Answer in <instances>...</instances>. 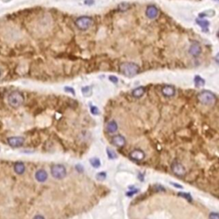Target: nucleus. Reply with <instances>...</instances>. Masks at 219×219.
Returning <instances> with one entry per match:
<instances>
[{
    "label": "nucleus",
    "instance_id": "f257e3e1",
    "mask_svg": "<svg viewBox=\"0 0 219 219\" xmlns=\"http://www.w3.org/2000/svg\"><path fill=\"white\" fill-rule=\"evenodd\" d=\"M119 70L123 76L127 77H134L140 72V66L134 63L125 62V63H122L120 64Z\"/></svg>",
    "mask_w": 219,
    "mask_h": 219
},
{
    "label": "nucleus",
    "instance_id": "f03ea898",
    "mask_svg": "<svg viewBox=\"0 0 219 219\" xmlns=\"http://www.w3.org/2000/svg\"><path fill=\"white\" fill-rule=\"evenodd\" d=\"M197 98L200 104L206 106L214 105L217 102L216 95L212 92L208 90L201 91L200 93L197 95Z\"/></svg>",
    "mask_w": 219,
    "mask_h": 219
},
{
    "label": "nucleus",
    "instance_id": "7ed1b4c3",
    "mask_svg": "<svg viewBox=\"0 0 219 219\" xmlns=\"http://www.w3.org/2000/svg\"><path fill=\"white\" fill-rule=\"evenodd\" d=\"M25 101L24 95L20 91H13L8 96V103L10 106L14 109H17L23 105Z\"/></svg>",
    "mask_w": 219,
    "mask_h": 219
},
{
    "label": "nucleus",
    "instance_id": "20e7f679",
    "mask_svg": "<svg viewBox=\"0 0 219 219\" xmlns=\"http://www.w3.org/2000/svg\"><path fill=\"white\" fill-rule=\"evenodd\" d=\"M51 173L55 179L62 180L66 176L67 170L63 164H53L52 166L51 167Z\"/></svg>",
    "mask_w": 219,
    "mask_h": 219
},
{
    "label": "nucleus",
    "instance_id": "39448f33",
    "mask_svg": "<svg viewBox=\"0 0 219 219\" xmlns=\"http://www.w3.org/2000/svg\"><path fill=\"white\" fill-rule=\"evenodd\" d=\"M76 26L80 30L86 31L93 24V20L90 16H81L76 20Z\"/></svg>",
    "mask_w": 219,
    "mask_h": 219
},
{
    "label": "nucleus",
    "instance_id": "423d86ee",
    "mask_svg": "<svg viewBox=\"0 0 219 219\" xmlns=\"http://www.w3.org/2000/svg\"><path fill=\"white\" fill-rule=\"evenodd\" d=\"M171 170L176 176H183L186 175V169L183 164L179 161H174L171 164Z\"/></svg>",
    "mask_w": 219,
    "mask_h": 219
},
{
    "label": "nucleus",
    "instance_id": "0eeeda50",
    "mask_svg": "<svg viewBox=\"0 0 219 219\" xmlns=\"http://www.w3.org/2000/svg\"><path fill=\"white\" fill-rule=\"evenodd\" d=\"M25 142V139L22 136H12L8 138L7 143L10 147L13 148H18L23 147Z\"/></svg>",
    "mask_w": 219,
    "mask_h": 219
},
{
    "label": "nucleus",
    "instance_id": "6e6552de",
    "mask_svg": "<svg viewBox=\"0 0 219 219\" xmlns=\"http://www.w3.org/2000/svg\"><path fill=\"white\" fill-rule=\"evenodd\" d=\"M201 52H202V48H201L200 43H198L197 41H193L189 47V55H191L193 57H198L201 54Z\"/></svg>",
    "mask_w": 219,
    "mask_h": 219
},
{
    "label": "nucleus",
    "instance_id": "1a4fd4ad",
    "mask_svg": "<svg viewBox=\"0 0 219 219\" xmlns=\"http://www.w3.org/2000/svg\"><path fill=\"white\" fill-rule=\"evenodd\" d=\"M145 157H146L145 152L140 149H134L129 153V158L134 161H137V162L142 161L145 159Z\"/></svg>",
    "mask_w": 219,
    "mask_h": 219
},
{
    "label": "nucleus",
    "instance_id": "9d476101",
    "mask_svg": "<svg viewBox=\"0 0 219 219\" xmlns=\"http://www.w3.org/2000/svg\"><path fill=\"white\" fill-rule=\"evenodd\" d=\"M146 15L149 19H156L159 15V10L154 5H149L146 9Z\"/></svg>",
    "mask_w": 219,
    "mask_h": 219
},
{
    "label": "nucleus",
    "instance_id": "9b49d317",
    "mask_svg": "<svg viewBox=\"0 0 219 219\" xmlns=\"http://www.w3.org/2000/svg\"><path fill=\"white\" fill-rule=\"evenodd\" d=\"M111 142L115 147L121 148L123 147L126 145V139H125L124 136L121 135V134H117V135H114L112 137Z\"/></svg>",
    "mask_w": 219,
    "mask_h": 219
},
{
    "label": "nucleus",
    "instance_id": "f8f14e48",
    "mask_svg": "<svg viewBox=\"0 0 219 219\" xmlns=\"http://www.w3.org/2000/svg\"><path fill=\"white\" fill-rule=\"evenodd\" d=\"M161 93L162 94L166 97V98H171V97H174L176 94V88L173 86H170V85H165L162 87L161 89Z\"/></svg>",
    "mask_w": 219,
    "mask_h": 219
},
{
    "label": "nucleus",
    "instance_id": "ddd939ff",
    "mask_svg": "<svg viewBox=\"0 0 219 219\" xmlns=\"http://www.w3.org/2000/svg\"><path fill=\"white\" fill-rule=\"evenodd\" d=\"M48 178V174L45 170H39L35 172V179L39 182H45Z\"/></svg>",
    "mask_w": 219,
    "mask_h": 219
},
{
    "label": "nucleus",
    "instance_id": "4468645a",
    "mask_svg": "<svg viewBox=\"0 0 219 219\" xmlns=\"http://www.w3.org/2000/svg\"><path fill=\"white\" fill-rule=\"evenodd\" d=\"M117 129H118V125H117V122L114 121V120L109 121L106 125V130L109 134L116 133L117 131Z\"/></svg>",
    "mask_w": 219,
    "mask_h": 219
},
{
    "label": "nucleus",
    "instance_id": "2eb2a0df",
    "mask_svg": "<svg viewBox=\"0 0 219 219\" xmlns=\"http://www.w3.org/2000/svg\"><path fill=\"white\" fill-rule=\"evenodd\" d=\"M145 93H146V88L144 87H136L132 91V96L135 98H140L145 94Z\"/></svg>",
    "mask_w": 219,
    "mask_h": 219
},
{
    "label": "nucleus",
    "instance_id": "dca6fc26",
    "mask_svg": "<svg viewBox=\"0 0 219 219\" xmlns=\"http://www.w3.org/2000/svg\"><path fill=\"white\" fill-rule=\"evenodd\" d=\"M25 165L23 162H17L15 163V165H14V171L17 175H23L25 172Z\"/></svg>",
    "mask_w": 219,
    "mask_h": 219
},
{
    "label": "nucleus",
    "instance_id": "f3484780",
    "mask_svg": "<svg viewBox=\"0 0 219 219\" xmlns=\"http://www.w3.org/2000/svg\"><path fill=\"white\" fill-rule=\"evenodd\" d=\"M196 23L203 29L204 32H207L208 27L210 26V23L205 19H196Z\"/></svg>",
    "mask_w": 219,
    "mask_h": 219
},
{
    "label": "nucleus",
    "instance_id": "a211bd4d",
    "mask_svg": "<svg viewBox=\"0 0 219 219\" xmlns=\"http://www.w3.org/2000/svg\"><path fill=\"white\" fill-rule=\"evenodd\" d=\"M193 81H194V84H195V87H204L205 84V81L200 76H195Z\"/></svg>",
    "mask_w": 219,
    "mask_h": 219
},
{
    "label": "nucleus",
    "instance_id": "6ab92c4d",
    "mask_svg": "<svg viewBox=\"0 0 219 219\" xmlns=\"http://www.w3.org/2000/svg\"><path fill=\"white\" fill-rule=\"evenodd\" d=\"M89 161H90L91 165L93 167V168H95V169H98V168H99L100 165H101V162H100V160H99L98 158H93V159H91Z\"/></svg>",
    "mask_w": 219,
    "mask_h": 219
},
{
    "label": "nucleus",
    "instance_id": "aec40b11",
    "mask_svg": "<svg viewBox=\"0 0 219 219\" xmlns=\"http://www.w3.org/2000/svg\"><path fill=\"white\" fill-rule=\"evenodd\" d=\"M106 153H107V156H108V158L109 159H115L117 158V153L113 150H111L109 147L106 148Z\"/></svg>",
    "mask_w": 219,
    "mask_h": 219
},
{
    "label": "nucleus",
    "instance_id": "412c9836",
    "mask_svg": "<svg viewBox=\"0 0 219 219\" xmlns=\"http://www.w3.org/2000/svg\"><path fill=\"white\" fill-rule=\"evenodd\" d=\"M130 8V4L129 3H121L118 5V10L120 11H126Z\"/></svg>",
    "mask_w": 219,
    "mask_h": 219
},
{
    "label": "nucleus",
    "instance_id": "4be33fe9",
    "mask_svg": "<svg viewBox=\"0 0 219 219\" xmlns=\"http://www.w3.org/2000/svg\"><path fill=\"white\" fill-rule=\"evenodd\" d=\"M81 92H82V94H83L85 97H90L91 94H92V89H91L90 87H82Z\"/></svg>",
    "mask_w": 219,
    "mask_h": 219
},
{
    "label": "nucleus",
    "instance_id": "5701e85b",
    "mask_svg": "<svg viewBox=\"0 0 219 219\" xmlns=\"http://www.w3.org/2000/svg\"><path fill=\"white\" fill-rule=\"evenodd\" d=\"M178 196H181L182 197V198H184V199H186V200L189 201V202H192V201H193V198H192V196H191L189 193H178Z\"/></svg>",
    "mask_w": 219,
    "mask_h": 219
},
{
    "label": "nucleus",
    "instance_id": "b1692460",
    "mask_svg": "<svg viewBox=\"0 0 219 219\" xmlns=\"http://www.w3.org/2000/svg\"><path fill=\"white\" fill-rule=\"evenodd\" d=\"M106 176H107V175H106V173L105 172V171L99 172V173H98L97 176H96L97 179H98V180H100V181H104V180L106 178Z\"/></svg>",
    "mask_w": 219,
    "mask_h": 219
},
{
    "label": "nucleus",
    "instance_id": "393cba45",
    "mask_svg": "<svg viewBox=\"0 0 219 219\" xmlns=\"http://www.w3.org/2000/svg\"><path fill=\"white\" fill-rule=\"evenodd\" d=\"M91 113L93 114V115H94V116L98 115V114H99V110H98V107H96V106H92V107H91Z\"/></svg>",
    "mask_w": 219,
    "mask_h": 219
},
{
    "label": "nucleus",
    "instance_id": "a878e982",
    "mask_svg": "<svg viewBox=\"0 0 219 219\" xmlns=\"http://www.w3.org/2000/svg\"><path fill=\"white\" fill-rule=\"evenodd\" d=\"M209 219H219V213H217V212H211L209 214Z\"/></svg>",
    "mask_w": 219,
    "mask_h": 219
},
{
    "label": "nucleus",
    "instance_id": "bb28decb",
    "mask_svg": "<svg viewBox=\"0 0 219 219\" xmlns=\"http://www.w3.org/2000/svg\"><path fill=\"white\" fill-rule=\"evenodd\" d=\"M64 90L66 91V92H68V93H72V94L76 95V92H75V90H74V88L73 87H64Z\"/></svg>",
    "mask_w": 219,
    "mask_h": 219
},
{
    "label": "nucleus",
    "instance_id": "cd10ccee",
    "mask_svg": "<svg viewBox=\"0 0 219 219\" xmlns=\"http://www.w3.org/2000/svg\"><path fill=\"white\" fill-rule=\"evenodd\" d=\"M109 80L111 81V82H113V83L117 84V82H118V78H117V76H110L109 77Z\"/></svg>",
    "mask_w": 219,
    "mask_h": 219
},
{
    "label": "nucleus",
    "instance_id": "c85d7f7f",
    "mask_svg": "<svg viewBox=\"0 0 219 219\" xmlns=\"http://www.w3.org/2000/svg\"><path fill=\"white\" fill-rule=\"evenodd\" d=\"M76 170H78V171H80V172H82V171L84 170L83 166H82L81 164H76Z\"/></svg>",
    "mask_w": 219,
    "mask_h": 219
},
{
    "label": "nucleus",
    "instance_id": "c756f323",
    "mask_svg": "<svg viewBox=\"0 0 219 219\" xmlns=\"http://www.w3.org/2000/svg\"><path fill=\"white\" fill-rule=\"evenodd\" d=\"M84 3L87 5H93V4H94V0H85Z\"/></svg>",
    "mask_w": 219,
    "mask_h": 219
},
{
    "label": "nucleus",
    "instance_id": "7c9ffc66",
    "mask_svg": "<svg viewBox=\"0 0 219 219\" xmlns=\"http://www.w3.org/2000/svg\"><path fill=\"white\" fill-rule=\"evenodd\" d=\"M129 192H130V193H127L126 194H127L128 196H132L133 194H134V193L138 192V190H134V191H129Z\"/></svg>",
    "mask_w": 219,
    "mask_h": 219
},
{
    "label": "nucleus",
    "instance_id": "2f4dec72",
    "mask_svg": "<svg viewBox=\"0 0 219 219\" xmlns=\"http://www.w3.org/2000/svg\"><path fill=\"white\" fill-rule=\"evenodd\" d=\"M33 219H45V218L42 215H39V214H38V215L34 216V217H33Z\"/></svg>",
    "mask_w": 219,
    "mask_h": 219
},
{
    "label": "nucleus",
    "instance_id": "473e14b6",
    "mask_svg": "<svg viewBox=\"0 0 219 219\" xmlns=\"http://www.w3.org/2000/svg\"><path fill=\"white\" fill-rule=\"evenodd\" d=\"M172 185L176 187V188H182V186H181L180 184H177V183H174V182H170Z\"/></svg>",
    "mask_w": 219,
    "mask_h": 219
},
{
    "label": "nucleus",
    "instance_id": "72a5a7b5",
    "mask_svg": "<svg viewBox=\"0 0 219 219\" xmlns=\"http://www.w3.org/2000/svg\"><path fill=\"white\" fill-rule=\"evenodd\" d=\"M3 1H4V2H9L10 0H3Z\"/></svg>",
    "mask_w": 219,
    "mask_h": 219
},
{
    "label": "nucleus",
    "instance_id": "f704fd0d",
    "mask_svg": "<svg viewBox=\"0 0 219 219\" xmlns=\"http://www.w3.org/2000/svg\"><path fill=\"white\" fill-rule=\"evenodd\" d=\"M217 37H218V38H219V30L217 31Z\"/></svg>",
    "mask_w": 219,
    "mask_h": 219
},
{
    "label": "nucleus",
    "instance_id": "c9c22d12",
    "mask_svg": "<svg viewBox=\"0 0 219 219\" xmlns=\"http://www.w3.org/2000/svg\"><path fill=\"white\" fill-rule=\"evenodd\" d=\"M214 1H217V2H219V0H214Z\"/></svg>",
    "mask_w": 219,
    "mask_h": 219
},
{
    "label": "nucleus",
    "instance_id": "e433bc0d",
    "mask_svg": "<svg viewBox=\"0 0 219 219\" xmlns=\"http://www.w3.org/2000/svg\"><path fill=\"white\" fill-rule=\"evenodd\" d=\"M0 77H1V70H0Z\"/></svg>",
    "mask_w": 219,
    "mask_h": 219
},
{
    "label": "nucleus",
    "instance_id": "4c0bfd02",
    "mask_svg": "<svg viewBox=\"0 0 219 219\" xmlns=\"http://www.w3.org/2000/svg\"><path fill=\"white\" fill-rule=\"evenodd\" d=\"M0 150H1V149H0Z\"/></svg>",
    "mask_w": 219,
    "mask_h": 219
}]
</instances>
